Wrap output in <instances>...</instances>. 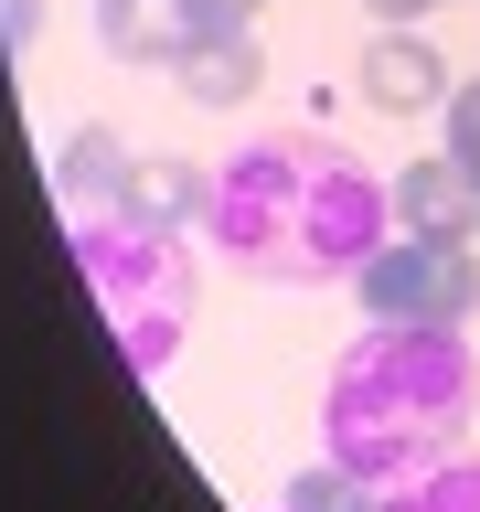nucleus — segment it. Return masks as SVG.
Wrapping results in <instances>:
<instances>
[{"mask_svg": "<svg viewBox=\"0 0 480 512\" xmlns=\"http://www.w3.org/2000/svg\"><path fill=\"white\" fill-rule=\"evenodd\" d=\"M395 192L331 139V128H267L214 171L203 235L224 267H246L256 288H352L363 256L384 246Z\"/></svg>", "mask_w": 480, "mask_h": 512, "instance_id": "1", "label": "nucleus"}, {"mask_svg": "<svg viewBox=\"0 0 480 512\" xmlns=\"http://www.w3.org/2000/svg\"><path fill=\"white\" fill-rule=\"evenodd\" d=\"M470 416H480L470 342L438 331V320H374L320 384V459H342L352 480L395 491V480L459 459Z\"/></svg>", "mask_w": 480, "mask_h": 512, "instance_id": "2", "label": "nucleus"}, {"mask_svg": "<svg viewBox=\"0 0 480 512\" xmlns=\"http://www.w3.org/2000/svg\"><path fill=\"white\" fill-rule=\"evenodd\" d=\"M64 246L86 267V299H96V320H107L118 363L139 384H160L171 352L192 342V320H203V256H192V235L107 203V214H64Z\"/></svg>", "mask_w": 480, "mask_h": 512, "instance_id": "3", "label": "nucleus"}, {"mask_svg": "<svg viewBox=\"0 0 480 512\" xmlns=\"http://www.w3.org/2000/svg\"><path fill=\"white\" fill-rule=\"evenodd\" d=\"M352 299H363V320H438V331H470L480 256H470V235H395V246L363 256Z\"/></svg>", "mask_w": 480, "mask_h": 512, "instance_id": "4", "label": "nucleus"}, {"mask_svg": "<svg viewBox=\"0 0 480 512\" xmlns=\"http://www.w3.org/2000/svg\"><path fill=\"white\" fill-rule=\"evenodd\" d=\"M96 32L118 64H182L203 43V11L192 0H96Z\"/></svg>", "mask_w": 480, "mask_h": 512, "instance_id": "5", "label": "nucleus"}, {"mask_svg": "<svg viewBox=\"0 0 480 512\" xmlns=\"http://www.w3.org/2000/svg\"><path fill=\"white\" fill-rule=\"evenodd\" d=\"M395 224H406V235H480V182L448 150L406 160V171H395Z\"/></svg>", "mask_w": 480, "mask_h": 512, "instance_id": "6", "label": "nucleus"}, {"mask_svg": "<svg viewBox=\"0 0 480 512\" xmlns=\"http://www.w3.org/2000/svg\"><path fill=\"white\" fill-rule=\"evenodd\" d=\"M363 96H374L384 118H427L448 96V64L416 43V32H384V43H363Z\"/></svg>", "mask_w": 480, "mask_h": 512, "instance_id": "7", "label": "nucleus"}, {"mask_svg": "<svg viewBox=\"0 0 480 512\" xmlns=\"http://www.w3.org/2000/svg\"><path fill=\"white\" fill-rule=\"evenodd\" d=\"M54 192H64V214H107L128 192V139L118 128H75L54 150Z\"/></svg>", "mask_w": 480, "mask_h": 512, "instance_id": "8", "label": "nucleus"}, {"mask_svg": "<svg viewBox=\"0 0 480 512\" xmlns=\"http://www.w3.org/2000/svg\"><path fill=\"white\" fill-rule=\"evenodd\" d=\"M171 75H182V96H203V107H246V96L267 86V54H256V32H203Z\"/></svg>", "mask_w": 480, "mask_h": 512, "instance_id": "9", "label": "nucleus"}, {"mask_svg": "<svg viewBox=\"0 0 480 512\" xmlns=\"http://www.w3.org/2000/svg\"><path fill=\"white\" fill-rule=\"evenodd\" d=\"M128 214H150V224H171V235H192L203 224V203H214V182L192 171V160H128V192H118Z\"/></svg>", "mask_w": 480, "mask_h": 512, "instance_id": "10", "label": "nucleus"}, {"mask_svg": "<svg viewBox=\"0 0 480 512\" xmlns=\"http://www.w3.org/2000/svg\"><path fill=\"white\" fill-rule=\"evenodd\" d=\"M384 512H480V459L459 448V459H438V470H416L384 491Z\"/></svg>", "mask_w": 480, "mask_h": 512, "instance_id": "11", "label": "nucleus"}, {"mask_svg": "<svg viewBox=\"0 0 480 512\" xmlns=\"http://www.w3.org/2000/svg\"><path fill=\"white\" fill-rule=\"evenodd\" d=\"M278 502H288V512H384V491H374V480H352L342 459H320V470L288 480Z\"/></svg>", "mask_w": 480, "mask_h": 512, "instance_id": "12", "label": "nucleus"}, {"mask_svg": "<svg viewBox=\"0 0 480 512\" xmlns=\"http://www.w3.org/2000/svg\"><path fill=\"white\" fill-rule=\"evenodd\" d=\"M448 160L480 182V75H470V86H448Z\"/></svg>", "mask_w": 480, "mask_h": 512, "instance_id": "13", "label": "nucleus"}, {"mask_svg": "<svg viewBox=\"0 0 480 512\" xmlns=\"http://www.w3.org/2000/svg\"><path fill=\"white\" fill-rule=\"evenodd\" d=\"M32 32H43V0H0V54L11 64L32 54Z\"/></svg>", "mask_w": 480, "mask_h": 512, "instance_id": "14", "label": "nucleus"}, {"mask_svg": "<svg viewBox=\"0 0 480 512\" xmlns=\"http://www.w3.org/2000/svg\"><path fill=\"white\" fill-rule=\"evenodd\" d=\"M192 11H203V32H256L267 0H192Z\"/></svg>", "mask_w": 480, "mask_h": 512, "instance_id": "15", "label": "nucleus"}, {"mask_svg": "<svg viewBox=\"0 0 480 512\" xmlns=\"http://www.w3.org/2000/svg\"><path fill=\"white\" fill-rule=\"evenodd\" d=\"M363 11H374L384 32H416V22H427V11H438V0H363Z\"/></svg>", "mask_w": 480, "mask_h": 512, "instance_id": "16", "label": "nucleus"}, {"mask_svg": "<svg viewBox=\"0 0 480 512\" xmlns=\"http://www.w3.org/2000/svg\"><path fill=\"white\" fill-rule=\"evenodd\" d=\"M278 512H288V502H278Z\"/></svg>", "mask_w": 480, "mask_h": 512, "instance_id": "17", "label": "nucleus"}]
</instances>
